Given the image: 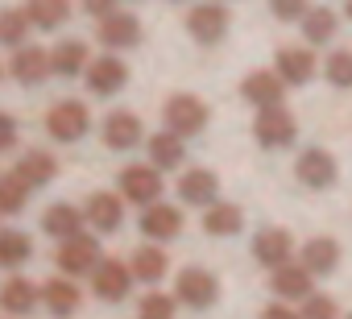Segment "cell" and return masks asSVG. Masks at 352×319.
I'll return each mask as SVG.
<instances>
[{
  "mask_svg": "<svg viewBox=\"0 0 352 319\" xmlns=\"http://www.w3.org/2000/svg\"><path fill=\"white\" fill-rule=\"evenodd\" d=\"M174 302L170 294H162V290H149L145 298H137V319H174Z\"/></svg>",
  "mask_w": 352,
  "mask_h": 319,
  "instance_id": "obj_36",
  "label": "cell"
},
{
  "mask_svg": "<svg viewBox=\"0 0 352 319\" xmlns=\"http://www.w3.org/2000/svg\"><path fill=\"white\" fill-rule=\"evenodd\" d=\"M25 21H30V30L38 25V30H63L67 21H71V0H25Z\"/></svg>",
  "mask_w": 352,
  "mask_h": 319,
  "instance_id": "obj_27",
  "label": "cell"
},
{
  "mask_svg": "<svg viewBox=\"0 0 352 319\" xmlns=\"http://www.w3.org/2000/svg\"><path fill=\"white\" fill-rule=\"evenodd\" d=\"M145 145H149V166L162 175V170H174V166H183L187 162V145L174 137V133H153V137H145Z\"/></svg>",
  "mask_w": 352,
  "mask_h": 319,
  "instance_id": "obj_24",
  "label": "cell"
},
{
  "mask_svg": "<svg viewBox=\"0 0 352 319\" xmlns=\"http://www.w3.org/2000/svg\"><path fill=\"white\" fill-rule=\"evenodd\" d=\"M298 265H302L311 278L336 274V265H340V245H336L331 236H311V241L302 245V257H298Z\"/></svg>",
  "mask_w": 352,
  "mask_h": 319,
  "instance_id": "obj_20",
  "label": "cell"
},
{
  "mask_svg": "<svg viewBox=\"0 0 352 319\" xmlns=\"http://www.w3.org/2000/svg\"><path fill=\"white\" fill-rule=\"evenodd\" d=\"M91 290H96V298H104V302H120V298H129V290H133V274H129V265L116 261V257H104V261L91 270Z\"/></svg>",
  "mask_w": 352,
  "mask_h": 319,
  "instance_id": "obj_11",
  "label": "cell"
},
{
  "mask_svg": "<svg viewBox=\"0 0 352 319\" xmlns=\"http://www.w3.org/2000/svg\"><path fill=\"white\" fill-rule=\"evenodd\" d=\"M294 175H298V183H302V187H311V191H327V187H336L340 166H336V157H331L323 145H311V149H302V153H298Z\"/></svg>",
  "mask_w": 352,
  "mask_h": 319,
  "instance_id": "obj_7",
  "label": "cell"
},
{
  "mask_svg": "<svg viewBox=\"0 0 352 319\" xmlns=\"http://www.w3.org/2000/svg\"><path fill=\"white\" fill-rule=\"evenodd\" d=\"M228 25H232V13L220 0H208V5H191L187 13V30L199 46H216L220 38H228Z\"/></svg>",
  "mask_w": 352,
  "mask_h": 319,
  "instance_id": "obj_5",
  "label": "cell"
},
{
  "mask_svg": "<svg viewBox=\"0 0 352 319\" xmlns=\"http://www.w3.org/2000/svg\"><path fill=\"white\" fill-rule=\"evenodd\" d=\"M25 199H30V187L9 170L5 179H0V212H5V216H17V212L25 208Z\"/></svg>",
  "mask_w": 352,
  "mask_h": 319,
  "instance_id": "obj_35",
  "label": "cell"
},
{
  "mask_svg": "<svg viewBox=\"0 0 352 319\" xmlns=\"http://www.w3.org/2000/svg\"><path fill=\"white\" fill-rule=\"evenodd\" d=\"M100 137H104V145L108 149H116V153H124V149H137L149 133H145V124H141V116L137 112H124V108H116V112H108L104 116V124H100Z\"/></svg>",
  "mask_w": 352,
  "mask_h": 319,
  "instance_id": "obj_8",
  "label": "cell"
},
{
  "mask_svg": "<svg viewBox=\"0 0 352 319\" xmlns=\"http://www.w3.org/2000/svg\"><path fill=\"white\" fill-rule=\"evenodd\" d=\"M183 208H174V204H149L145 212H141V232L153 241V245H166V241H174L183 232Z\"/></svg>",
  "mask_w": 352,
  "mask_h": 319,
  "instance_id": "obj_12",
  "label": "cell"
},
{
  "mask_svg": "<svg viewBox=\"0 0 352 319\" xmlns=\"http://www.w3.org/2000/svg\"><path fill=\"white\" fill-rule=\"evenodd\" d=\"M166 270H170V257H166V249L162 245H141V249H133V261H129V274H133V282H162L166 278Z\"/></svg>",
  "mask_w": 352,
  "mask_h": 319,
  "instance_id": "obj_26",
  "label": "cell"
},
{
  "mask_svg": "<svg viewBox=\"0 0 352 319\" xmlns=\"http://www.w3.org/2000/svg\"><path fill=\"white\" fill-rule=\"evenodd\" d=\"M0 75H5V67H0Z\"/></svg>",
  "mask_w": 352,
  "mask_h": 319,
  "instance_id": "obj_43",
  "label": "cell"
},
{
  "mask_svg": "<svg viewBox=\"0 0 352 319\" xmlns=\"http://www.w3.org/2000/svg\"><path fill=\"white\" fill-rule=\"evenodd\" d=\"M270 286H274L278 298H290V302H302L307 294H315V290H311V274H307L298 261H286V265L270 270Z\"/></svg>",
  "mask_w": 352,
  "mask_h": 319,
  "instance_id": "obj_21",
  "label": "cell"
},
{
  "mask_svg": "<svg viewBox=\"0 0 352 319\" xmlns=\"http://www.w3.org/2000/svg\"><path fill=\"white\" fill-rule=\"evenodd\" d=\"M54 261H58L63 278H83V274H91L100 265V241L87 236V232H75V236L58 241V257Z\"/></svg>",
  "mask_w": 352,
  "mask_h": 319,
  "instance_id": "obj_6",
  "label": "cell"
},
{
  "mask_svg": "<svg viewBox=\"0 0 352 319\" xmlns=\"http://www.w3.org/2000/svg\"><path fill=\"white\" fill-rule=\"evenodd\" d=\"M344 17H348V21H352V0H348V5H344Z\"/></svg>",
  "mask_w": 352,
  "mask_h": 319,
  "instance_id": "obj_42",
  "label": "cell"
},
{
  "mask_svg": "<svg viewBox=\"0 0 352 319\" xmlns=\"http://www.w3.org/2000/svg\"><path fill=\"white\" fill-rule=\"evenodd\" d=\"M38 298H42V290L30 278H9L0 286V311L5 315H30L38 307Z\"/></svg>",
  "mask_w": 352,
  "mask_h": 319,
  "instance_id": "obj_29",
  "label": "cell"
},
{
  "mask_svg": "<svg viewBox=\"0 0 352 319\" xmlns=\"http://www.w3.org/2000/svg\"><path fill=\"white\" fill-rule=\"evenodd\" d=\"M298 319H336V298L331 294H307Z\"/></svg>",
  "mask_w": 352,
  "mask_h": 319,
  "instance_id": "obj_37",
  "label": "cell"
},
{
  "mask_svg": "<svg viewBox=\"0 0 352 319\" xmlns=\"http://www.w3.org/2000/svg\"><path fill=\"white\" fill-rule=\"evenodd\" d=\"M54 170H58V162H54V153H46V149H25L21 157H17V166H13V175L34 191V187H46L50 179H54Z\"/></svg>",
  "mask_w": 352,
  "mask_h": 319,
  "instance_id": "obj_22",
  "label": "cell"
},
{
  "mask_svg": "<svg viewBox=\"0 0 352 319\" xmlns=\"http://www.w3.org/2000/svg\"><path fill=\"white\" fill-rule=\"evenodd\" d=\"M30 38V21L21 9H5L0 13V46H9V50H21Z\"/></svg>",
  "mask_w": 352,
  "mask_h": 319,
  "instance_id": "obj_33",
  "label": "cell"
},
{
  "mask_svg": "<svg viewBox=\"0 0 352 319\" xmlns=\"http://www.w3.org/2000/svg\"><path fill=\"white\" fill-rule=\"evenodd\" d=\"M208 120H212L208 104H204L199 96H191V91H179V96H170V100L162 104V124H166V133H174L179 141L204 133Z\"/></svg>",
  "mask_w": 352,
  "mask_h": 319,
  "instance_id": "obj_1",
  "label": "cell"
},
{
  "mask_svg": "<svg viewBox=\"0 0 352 319\" xmlns=\"http://www.w3.org/2000/svg\"><path fill=\"white\" fill-rule=\"evenodd\" d=\"M30 257H34V241L25 232H17V228L0 232V270H21Z\"/></svg>",
  "mask_w": 352,
  "mask_h": 319,
  "instance_id": "obj_32",
  "label": "cell"
},
{
  "mask_svg": "<svg viewBox=\"0 0 352 319\" xmlns=\"http://www.w3.org/2000/svg\"><path fill=\"white\" fill-rule=\"evenodd\" d=\"M253 257L265 265V270H278L286 261H294V236L286 228H261L253 236Z\"/></svg>",
  "mask_w": 352,
  "mask_h": 319,
  "instance_id": "obj_16",
  "label": "cell"
},
{
  "mask_svg": "<svg viewBox=\"0 0 352 319\" xmlns=\"http://www.w3.org/2000/svg\"><path fill=\"white\" fill-rule=\"evenodd\" d=\"M315 71H319V58L311 54V46H286V50H278L274 75H278L286 87H302V83H311Z\"/></svg>",
  "mask_w": 352,
  "mask_h": 319,
  "instance_id": "obj_13",
  "label": "cell"
},
{
  "mask_svg": "<svg viewBox=\"0 0 352 319\" xmlns=\"http://www.w3.org/2000/svg\"><path fill=\"white\" fill-rule=\"evenodd\" d=\"M42 232L54 236V241H67V236L83 232V212L71 208V204H54V208H46V216H42Z\"/></svg>",
  "mask_w": 352,
  "mask_h": 319,
  "instance_id": "obj_31",
  "label": "cell"
},
{
  "mask_svg": "<svg viewBox=\"0 0 352 319\" xmlns=\"http://www.w3.org/2000/svg\"><path fill=\"white\" fill-rule=\"evenodd\" d=\"M323 75H327L331 87L348 91V87H352V50H340V46H336V50L323 58Z\"/></svg>",
  "mask_w": 352,
  "mask_h": 319,
  "instance_id": "obj_34",
  "label": "cell"
},
{
  "mask_svg": "<svg viewBox=\"0 0 352 319\" xmlns=\"http://www.w3.org/2000/svg\"><path fill=\"white\" fill-rule=\"evenodd\" d=\"M270 9H274L278 21H302L311 5H307V0H270Z\"/></svg>",
  "mask_w": 352,
  "mask_h": 319,
  "instance_id": "obj_38",
  "label": "cell"
},
{
  "mask_svg": "<svg viewBox=\"0 0 352 319\" xmlns=\"http://www.w3.org/2000/svg\"><path fill=\"white\" fill-rule=\"evenodd\" d=\"M120 199H124V204H141V208L157 204V199H162V175H157L149 162L124 166V170H120Z\"/></svg>",
  "mask_w": 352,
  "mask_h": 319,
  "instance_id": "obj_9",
  "label": "cell"
},
{
  "mask_svg": "<svg viewBox=\"0 0 352 319\" xmlns=\"http://www.w3.org/2000/svg\"><path fill=\"white\" fill-rule=\"evenodd\" d=\"M79 286H75V278H50L46 286H42V302H46V311L50 315H58V319H71L75 311H79Z\"/></svg>",
  "mask_w": 352,
  "mask_h": 319,
  "instance_id": "obj_23",
  "label": "cell"
},
{
  "mask_svg": "<svg viewBox=\"0 0 352 319\" xmlns=\"http://www.w3.org/2000/svg\"><path fill=\"white\" fill-rule=\"evenodd\" d=\"M302 38H307V46H327V42H336V38H340V17H336V9H327V5L307 9V17H302Z\"/></svg>",
  "mask_w": 352,
  "mask_h": 319,
  "instance_id": "obj_28",
  "label": "cell"
},
{
  "mask_svg": "<svg viewBox=\"0 0 352 319\" xmlns=\"http://www.w3.org/2000/svg\"><path fill=\"white\" fill-rule=\"evenodd\" d=\"M245 228V212L236 208V204H212V208H204V232L208 236H236Z\"/></svg>",
  "mask_w": 352,
  "mask_h": 319,
  "instance_id": "obj_30",
  "label": "cell"
},
{
  "mask_svg": "<svg viewBox=\"0 0 352 319\" xmlns=\"http://www.w3.org/2000/svg\"><path fill=\"white\" fill-rule=\"evenodd\" d=\"M241 96H245V104H253L257 112H261V108H282V104H286V83H282L274 71H249L245 83H241Z\"/></svg>",
  "mask_w": 352,
  "mask_h": 319,
  "instance_id": "obj_14",
  "label": "cell"
},
{
  "mask_svg": "<svg viewBox=\"0 0 352 319\" xmlns=\"http://www.w3.org/2000/svg\"><path fill=\"white\" fill-rule=\"evenodd\" d=\"M348 319H352V315H348Z\"/></svg>",
  "mask_w": 352,
  "mask_h": 319,
  "instance_id": "obj_45",
  "label": "cell"
},
{
  "mask_svg": "<svg viewBox=\"0 0 352 319\" xmlns=\"http://www.w3.org/2000/svg\"><path fill=\"white\" fill-rule=\"evenodd\" d=\"M87 42H79V38H63L54 50H50V75H63V79H71V75H83L87 71Z\"/></svg>",
  "mask_w": 352,
  "mask_h": 319,
  "instance_id": "obj_25",
  "label": "cell"
},
{
  "mask_svg": "<svg viewBox=\"0 0 352 319\" xmlns=\"http://www.w3.org/2000/svg\"><path fill=\"white\" fill-rule=\"evenodd\" d=\"M108 50H133L137 42H141V21L133 17V13H112V17H104L100 21V34H96Z\"/></svg>",
  "mask_w": 352,
  "mask_h": 319,
  "instance_id": "obj_18",
  "label": "cell"
},
{
  "mask_svg": "<svg viewBox=\"0 0 352 319\" xmlns=\"http://www.w3.org/2000/svg\"><path fill=\"white\" fill-rule=\"evenodd\" d=\"M87 129H91V112H87V104H79V100H58V104L46 112V133H50L54 141H63V145L87 137Z\"/></svg>",
  "mask_w": 352,
  "mask_h": 319,
  "instance_id": "obj_3",
  "label": "cell"
},
{
  "mask_svg": "<svg viewBox=\"0 0 352 319\" xmlns=\"http://www.w3.org/2000/svg\"><path fill=\"white\" fill-rule=\"evenodd\" d=\"M83 220L96 228V232H116L124 224V199L112 195V191H96L83 208Z\"/></svg>",
  "mask_w": 352,
  "mask_h": 319,
  "instance_id": "obj_17",
  "label": "cell"
},
{
  "mask_svg": "<svg viewBox=\"0 0 352 319\" xmlns=\"http://www.w3.org/2000/svg\"><path fill=\"white\" fill-rule=\"evenodd\" d=\"M9 75H13L17 83H25V87H34V83H42V79L50 75V54H46L42 46H21V50H13V63H9Z\"/></svg>",
  "mask_w": 352,
  "mask_h": 319,
  "instance_id": "obj_19",
  "label": "cell"
},
{
  "mask_svg": "<svg viewBox=\"0 0 352 319\" xmlns=\"http://www.w3.org/2000/svg\"><path fill=\"white\" fill-rule=\"evenodd\" d=\"M174 302H187L195 311H208L220 302V278L212 270H199V265H187L174 278Z\"/></svg>",
  "mask_w": 352,
  "mask_h": 319,
  "instance_id": "obj_2",
  "label": "cell"
},
{
  "mask_svg": "<svg viewBox=\"0 0 352 319\" xmlns=\"http://www.w3.org/2000/svg\"><path fill=\"white\" fill-rule=\"evenodd\" d=\"M79 5H83L96 21H104V17H112V13H116V0H79Z\"/></svg>",
  "mask_w": 352,
  "mask_h": 319,
  "instance_id": "obj_40",
  "label": "cell"
},
{
  "mask_svg": "<svg viewBox=\"0 0 352 319\" xmlns=\"http://www.w3.org/2000/svg\"><path fill=\"white\" fill-rule=\"evenodd\" d=\"M261 319H298V311H290V307H282V302H270V307L261 311Z\"/></svg>",
  "mask_w": 352,
  "mask_h": 319,
  "instance_id": "obj_41",
  "label": "cell"
},
{
  "mask_svg": "<svg viewBox=\"0 0 352 319\" xmlns=\"http://www.w3.org/2000/svg\"><path fill=\"white\" fill-rule=\"evenodd\" d=\"M174 5H179V0H174Z\"/></svg>",
  "mask_w": 352,
  "mask_h": 319,
  "instance_id": "obj_44",
  "label": "cell"
},
{
  "mask_svg": "<svg viewBox=\"0 0 352 319\" xmlns=\"http://www.w3.org/2000/svg\"><path fill=\"white\" fill-rule=\"evenodd\" d=\"M13 145H17V120L9 112H0V153L13 149Z\"/></svg>",
  "mask_w": 352,
  "mask_h": 319,
  "instance_id": "obj_39",
  "label": "cell"
},
{
  "mask_svg": "<svg viewBox=\"0 0 352 319\" xmlns=\"http://www.w3.org/2000/svg\"><path fill=\"white\" fill-rule=\"evenodd\" d=\"M179 199L191 204V208H212V204L220 199V179H216V170H204V166L183 170V179H179Z\"/></svg>",
  "mask_w": 352,
  "mask_h": 319,
  "instance_id": "obj_15",
  "label": "cell"
},
{
  "mask_svg": "<svg viewBox=\"0 0 352 319\" xmlns=\"http://www.w3.org/2000/svg\"><path fill=\"white\" fill-rule=\"evenodd\" d=\"M253 137H257L261 149H286L298 137V120L286 104L282 108H261L257 120H253Z\"/></svg>",
  "mask_w": 352,
  "mask_h": 319,
  "instance_id": "obj_4",
  "label": "cell"
},
{
  "mask_svg": "<svg viewBox=\"0 0 352 319\" xmlns=\"http://www.w3.org/2000/svg\"><path fill=\"white\" fill-rule=\"evenodd\" d=\"M83 79H87V91H91V96H120L124 83H129V67H124V58H116V54H100V58L87 63Z\"/></svg>",
  "mask_w": 352,
  "mask_h": 319,
  "instance_id": "obj_10",
  "label": "cell"
}]
</instances>
